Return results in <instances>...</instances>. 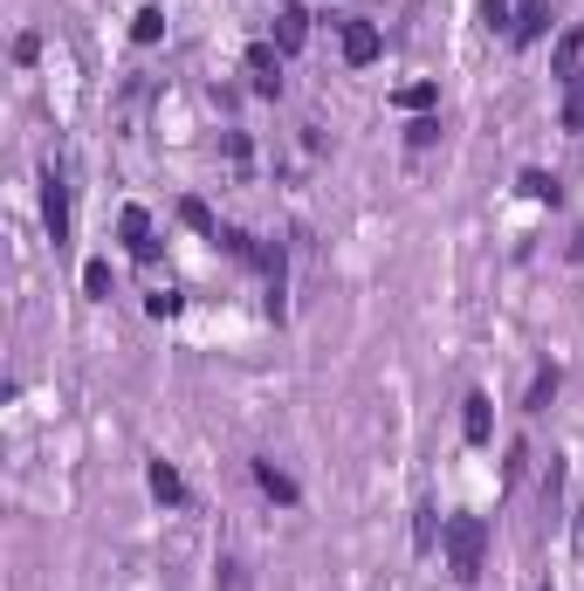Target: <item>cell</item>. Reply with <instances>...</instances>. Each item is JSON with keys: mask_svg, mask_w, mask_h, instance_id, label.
Segmentation results:
<instances>
[{"mask_svg": "<svg viewBox=\"0 0 584 591\" xmlns=\"http://www.w3.org/2000/svg\"><path fill=\"white\" fill-rule=\"evenodd\" d=\"M42 56V35H14V62H35Z\"/></svg>", "mask_w": 584, "mask_h": 591, "instance_id": "cell-23", "label": "cell"}, {"mask_svg": "<svg viewBox=\"0 0 584 591\" xmlns=\"http://www.w3.org/2000/svg\"><path fill=\"white\" fill-rule=\"evenodd\" d=\"M481 21H489V29H509V21H516V0H481Z\"/></svg>", "mask_w": 584, "mask_h": 591, "instance_id": "cell-22", "label": "cell"}, {"mask_svg": "<svg viewBox=\"0 0 584 591\" xmlns=\"http://www.w3.org/2000/svg\"><path fill=\"white\" fill-rule=\"evenodd\" d=\"M145 310H151V317H180V310H186V296H180V289H151V296H145Z\"/></svg>", "mask_w": 584, "mask_h": 591, "instance_id": "cell-19", "label": "cell"}, {"mask_svg": "<svg viewBox=\"0 0 584 591\" xmlns=\"http://www.w3.org/2000/svg\"><path fill=\"white\" fill-rule=\"evenodd\" d=\"M248 468H255V481H262V496H268V502H283V509H296V502H302V488H296L283 468H275L268 454H262V461H248Z\"/></svg>", "mask_w": 584, "mask_h": 591, "instance_id": "cell-9", "label": "cell"}, {"mask_svg": "<svg viewBox=\"0 0 584 591\" xmlns=\"http://www.w3.org/2000/svg\"><path fill=\"white\" fill-rule=\"evenodd\" d=\"M248 76H255L262 96H283V48L275 42H248Z\"/></svg>", "mask_w": 584, "mask_h": 591, "instance_id": "cell-5", "label": "cell"}, {"mask_svg": "<svg viewBox=\"0 0 584 591\" xmlns=\"http://www.w3.org/2000/svg\"><path fill=\"white\" fill-rule=\"evenodd\" d=\"M434 138H440V117H413V124H405V145H413V151H426Z\"/></svg>", "mask_w": 584, "mask_h": 591, "instance_id": "cell-20", "label": "cell"}, {"mask_svg": "<svg viewBox=\"0 0 584 591\" xmlns=\"http://www.w3.org/2000/svg\"><path fill=\"white\" fill-rule=\"evenodd\" d=\"M516 193H523V200H550V207H557V193H564V186H557V172H543V166H529V172L516 179Z\"/></svg>", "mask_w": 584, "mask_h": 591, "instance_id": "cell-13", "label": "cell"}, {"mask_svg": "<svg viewBox=\"0 0 584 591\" xmlns=\"http://www.w3.org/2000/svg\"><path fill=\"white\" fill-rule=\"evenodd\" d=\"M83 296L90 303H111V262H83Z\"/></svg>", "mask_w": 584, "mask_h": 591, "instance_id": "cell-15", "label": "cell"}, {"mask_svg": "<svg viewBox=\"0 0 584 591\" xmlns=\"http://www.w3.org/2000/svg\"><path fill=\"white\" fill-rule=\"evenodd\" d=\"M440 544H447V571L461 578V584H474L481 578V557H489V523H481V516H454Z\"/></svg>", "mask_w": 584, "mask_h": 591, "instance_id": "cell-1", "label": "cell"}, {"mask_svg": "<svg viewBox=\"0 0 584 591\" xmlns=\"http://www.w3.org/2000/svg\"><path fill=\"white\" fill-rule=\"evenodd\" d=\"M543 591H550V584H543Z\"/></svg>", "mask_w": 584, "mask_h": 591, "instance_id": "cell-26", "label": "cell"}, {"mask_svg": "<svg viewBox=\"0 0 584 591\" xmlns=\"http://www.w3.org/2000/svg\"><path fill=\"white\" fill-rule=\"evenodd\" d=\"M434 96H440L434 83H405V90L392 96V104H399V111H434Z\"/></svg>", "mask_w": 584, "mask_h": 591, "instance_id": "cell-18", "label": "cell"}, {"mask_svg": "<svg viewBox=\"0 0 584 591\" xmlns=\"http://www.w3.org/2000/svg\"><path fill=\"white\" fill-rule=\"evenodd\" d=\"M571 254H577V262H584V235H577V248H571Z\"/></svg>", "mask_w": 584, "mask_h": 591, "instance_id": "cell-25", "label": "cell"}, {"mask_svg": "<svg viewBox=\"0 0 584 591\" xmlns=\"http://www.w3.org/2000/svg\"><path fill=\"white\" fill-rule=\"evenodd\" d=\"M337 48H344L351 69H371L378 56H386V35H378L371 21H337Z\"/></svg>", "mask_w": 584, "mask_h": 591, "instance_id": "cell-3", "label": "cell"}, {"mask_svg": "<svg viewBox=\"0 0 584 591\" xmlns=\"http://www.w3.org/2000/svg\"><path fill=\"white\" fill-rule=\"evenodd\" d=\"M564 124H571V132L584 138V69L571 76V104H564Z\"/></svg>", "mask_w": 584, "mask_h": 591, "instance_id": "cell-21", "label": "cell"}, {"mask_svg": "<svg viewBox=\"0 0 584 591\" xmlns=\"http://www.w3.org/2000/svg\"><path fill=\"white\" fill-rule=\"evenodd\" d=\"M550 35V0H516V21H509V42L529 48V42H543Z\"/></svg>", "mask_w": 584, "mask_h": 591, "instance_id": "cell-6", "label": "cell"}, {"mask_svg": "<svg viewBox=\"0 0 584 591\" xmlns=\"http://www.w3.org/2000/svg\"><path fill=\"white\" fill-rule=\"evenodd\" d=\"M117 241L138 254V262H151V254H159V241H151V214L145 207H124L117 214Z\"/></svg>", "mask_w": 584, "mask_h": 591, "instance_id": "cell-7", "label": "cell"}, {"mask_svg": "<svg viewBox=\"0 0 584 591\" xmlns=\"http://www.w3.org/2000/svg\"><path fill=\"white\" fill-rule=\"evenodd\" d=\"M42 227H48V241H56V254L76 241V214H69V166H62V159H48V166H42Z\"/></svg>", "mask_w": 584, "mask_h": 591, "instance_id": "cell-2", "label": "cell"}, {"mask_svg": "<svg viewBox=\"0 0 584 591\" xmlns=\"http://www.w3.org/2000/svg\"><path fill=\"white\" fill-rule=\"evenodd\" d=\"M145 481H151V496H159L165 509H186V475L172 468L165 454H159V461H145Z\"/></svg>", "mask_w": 584, "mask_h": 591, "instance_id": "cell-8", "label": "cell"}, {"mask_svg": "<svg viewBox=\"0 0 584 591\" xmlns=\"http://www.w3.org/2000/svg\"><path fill=\"white\" fill-rule=\"evenodd\" d=\"M440 536H447V530H440V516H434V509H413V544H420V550H434Z\"/></svg>", "mask_w": 584, "mask_h": 591, "instance_id": "cell-16", "label": "cell"}, {"mask_svg": "<svg viewBox=\"0 0 584 591\" xmlns=\"http://www.w3.org/2000/svg\"><path fill=\"white\" fill-rule=\"evenodd\" d=\"M180 220L193 227V235H207V241H220V220H214V207H207V200H193V193H186V200H180Z\"/></svg>", "mask_w": 584, "mask_h": 591, "instance_id": "cell-12", "label": "cell"}, {"mask_svg": "<svg viewBox=\"0 0 584 591\" xmlns=\"http://www.w3.org/2000/svg\"><path fill=\"white\" fill-rule=\"evenodd\" d=\"M159 35H165V8H138V21H131V42H138V48H151Z\"/></svg>", "mask_w": 584, "mask_h": 591, "instance_id": "cell-14", "label": "cell"}, {"mask_svg": "<svg viewBox=\"0 0 584 591\" xmlns=\"http://www.w3.org/2000/svg\"><path fill=\"white\" fill-rule=\"evenodd\" d=\"M302 42H310V14H302V8H283V14H275V48H283V56H296Z\"/></svg>", "mask_w": 584, "mask_h": 591, "instance_id": "cell-11", "label": "cell"}, {"mask_svg": "<svg viewBox=\"0 0 584 591\" xmlns=\"http://www.w3.org/2000/svg\"><path fill=\"white\" fill-rule=\"evenodd\" d=\"M577 62H584V29H564V35H557V48H550V76H564V83H571Z\"/></svg>", "mask_w": 584, "mask_h": 591, "instance_id": "cell-10", "label": "cell"}, {"mask_svg": "<svg viewBox=\"0 0 584 591\" xmlns=\"http://www.w3.org/2000/svg\"><path fill=\"white\" fill-rule=\"evenodd\" d=\"M550 399H557V365H550V372H537V378H529V399H523V406H529V413H543Z\"/></svg>", "mask_w": 584, "mask_h": 591, "instance_id": "cell-17", "label": "cell"}, {"mask_svg": "<svg viewBox=\"0 0 584 591\" xmlns=\"http://www.w3.org/2000/svg\"><path fill=\"white\" fill-rule=\"evenodd\" d=\"M571 550L584 557V502H577V516H571Z\"/></svg>", "mask_w": 584, "mask_h": 591, "instance_id": "cell-24", "label": "cell"}, {"mask_svg": "<svg viewBox=\"0 0 584 591\" xmlns=\"http://www.w3.org/2000/svg\"><path fill=\"white\" fill-rule=\"evenodd\" d=\"M461 441L468 447H489L495 441V399L489 393H468L461 399Z\"/></svg>", "mask_w": 584, "mask_h": 591, "instance_id": "cell-4", "label": "cell"}]
</instances>
